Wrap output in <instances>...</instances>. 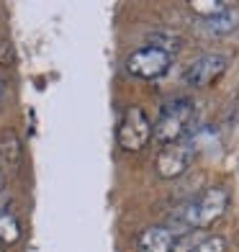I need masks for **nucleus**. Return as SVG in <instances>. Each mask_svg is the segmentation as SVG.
Returning a JSON list of instances; mask_svg holds the SVG:
<instances>
[{
    "instance_id": "nucleus-1",
    "label": "nucleus",
    "mask_w": 239,
    "mask_h": 252,
    "mask_svg": "<svg viewBox=\"0 0 239 252\" xmlns=\"http://www.w3.org/2000/svg\"><path fill=\"white\" fill-rule=\"evenodd\" d=\"M193 124H196V106H193V100L173 98L162 106V111H159V119L154 124V136L152 139L159 147L185 142V136L190 134Z\"/></svg>"
},
{
    "instance_id": "nucleus-2",
    "label": "nucleus",
    "mask_w": 239,
    "mask_h": 252,
    "mask_svg": "<svg viewBox=\"0 0 239 252\" xmlns=\"http://www.w3.org/2000/svg\"><path fill=\"white\" fill-rule=\"evenodd\" d=\"M154 136V126L142 106H129L116 129V142L123 152H142Z\"/></svg>"
},
{
    "instance_id": "nucleus-3",
    "label": "nucleus",
    "mask_w": 239,
    "mask_h": 252,
    "mask_svg": "<svg viewBox=\"0 0 239 252\" xmlns=\"http://www.w3.org/2000/svg\"><path fill=\"white\" fill-rule=\"evenodd\" d=\"M229 209V190L211 186L193 201V229H211Z\"/></svg>"
},
{
    "instance_id": "nucleus-4",
    "label": "nucleus",
    "mask_w": 239,
    "mask_h": 252,
    "mask_svg": "<svg viewBox=\"0 0 239 252\" xmlns=\"http://www.w3.org/2000/svg\"><path fill=\"white\" fill-rule=\"evenodd\" d=\"M170 64H173V57L149 47V44L126 57V72L136 80H159V77H165Z\"/></svg>"
},
{
    "instance_id": "nucleus-5",
    "label": "nucleus",
    "mask_w": 239,
    "mask_h": 252,
    "mask_svg": "<svg viewBox=\"0 0 239 252\" xmlns=\"http://www.w3.org/2000/svg\"><path fill=\"white\" fill-rule=\"evenodd\" d=\"M229 70V54L221 52H206L196 57L183 72V80L190 88H209L213 85L219 77H224V72Z\"/></svg>"
},
{
    "instance_id": "nucleus-6",
    "label": "nucleus",
    "mask_w": 239,
    "mask_h": 252,
    "mask_svg": "<svg viewBox=\"0 0 239 252\" xmlns=\"http://www.w3.org/2000/svg\"><path fill=\"white\" fill-rule=\"evenodd\" d=\"M193 159H196V147H193L188 139L178 142V144H170V147H162V150L157 152V159H154L157 178L159 180L180 178L193 165Z\"/></svg>"
},
{
    "instance_id": "nucleus-7",
    "label": "nucleus",
    "mask_w": 239,
    "mask_h": 252,
    "mask_svg": "<svg viewBox=\"0 0 239 252\" xmlns=\"http://www.w3.org/2000/svg\"><path fill=\"white\" fill-rule=\"evenodd\" d=\"M175 234L167 226H147L136 237V247L139 252H175Z\"/></svg>"
},
{
    "instance_id": "nucleus-8",
    "label": "nucleus",
    "mask_w": 239,
    "mask_h": 252,
    "mask_svg": "<svg viewBox=\"0 0 239 252\" xmlns=\"http://www.w3.org/2000/svg\"><path fill=\"white\" fill-rule=\"evenodd\" d=\"M237 29H239V8H234V5H226L221 13L201 21V31L211 39H224L229 33H234Z\"/></svg>"
},
{
    "instance_id": "nucleus-9",
    "label": "nucleus",
    "mask_w": 239,
    "mask_h": 252,
    "mask_svg": "<svg viewBox=\"0 0 239 252\" xmlns=\"http://www.w3.org/2000/svg\"><path fill=\"white\" fill-rule=\"evenodd\" d=\"M24 157V144L16 129H3L0 131V159L8 165H18Z\"/></svg>"
},
{
    "instance_id": "nucleus-10",
    "label": "nucleus",
    "mask_w": 239,
    "mask_h": 252,
    "mask_svg": "<svg viewBox=\"0 0 239 252\" xmlns=\"http://www.w3.org/2000/svg\"><path fill=\"white\" fill-rule=\"evenodd\" d=\"M147 41H149V47L159 49V52H165V54H178L180 47H183V39H180V33L175 31H170V29H157L152 31L149 36H147Z\"/></svg>"
},
{
    "instance_id": "nucleus-11",
    "label": "nucleus",
    "mask_w": 239,
    "mask_h": 252,
    "mask_svg": "<svg viewBox=\"0 0 239 252\" xmlns=\"http://www.w3.org/2000/svg\"><path fill=\"white\" fill-rule=\"evenodd\" d=\"M21 239V224L10 211L0 209V247H13Z\"/></svg>"
},
{
    "instance_id": "nucleus-12",
    "label": "nucleus",
    "mask_w": 239,
    "mask_h": 252,
    "mask_svg": "<svg viewBox=\"0 0 239 252\" xmlns=\"http://www.w3.org/2000/svg\"><path fill=\"white\" fill-rule=\"evenodd\" d=\"M226 5H229V3H219V0H198V3H188V8L193 10V13H198L201 21L203 18H211L216 13H221Z\"/></svg>"
},
{
    "instance_id": "nucleus-13",
    "label": "nucleus",
    "mask_w": 239,
    "mask_h": 252,
    "mask_svg": "<svg viewBox=\"0 0 239 252\" xmlns=\"http://www.w3.org/2000/svg\"><path fill=\"white\" fill-rule=\"evenodd\" d=\"M193 252H226V237L221 234H213V237H206L193 247Z\"/></svg>"
},
{
    "instance_id": "nucleus-14",
    "label": "nucleus",
    "mask_w": 239,
    "mask_h": 252,
    "mask_svg": "<svg viewBox=\"0 0 239 252\" xmlns=\"http://www.w3.org/2000/svg\"><path fill=\"white\" fill-rule=\"evenodd\" d=\"M0 64L3 67H13L16 64V49L10 41H0Z\"/></svg>"
},
{
    "instance_id": "nucleus-15",
    "label": "nucleus",
    "mask_w": 239,
    "mask_h": 252,
    "mask_svg": "<svg viewBox=\"0 0 239 252\" xmlns=\"http://www.w3.org/2000/svg\"><path fill=\"white\" fill-rule=\"evenodd\" d=\"M5 188V175H3V170H0V190Z\"/></svg>"
},
{
    "instance_id": "nucleus-16",
    "label": "nucleus",
    "mask_w": 239,
    "mask_h": 252,
    "mask_svg": "<svg viewBox=\"0 0 239 252\" xmlns=\"http://www.w3.org/2000/svg\"><path fill=\"white\" fill-rule=\"evenodd\" d=\"M3 90H5V85H3V80H0V95H3Z\"/></svg>"
},
{
    "instance_id": "nucleus-17",
    "label": "nucleus",
    "mask_w": 239,
    "mask_h": 252,
    "mask_svg": "<svg viewBox=\"0 0 239 252\" xmlns=\"http://www.w3.org/2000/svg\"><path fill=\"white\" fill-rule=\"evenodd\" d=\"M0 252H5V250H3V247H0Z\"/></svg>"
}]
</instances>
